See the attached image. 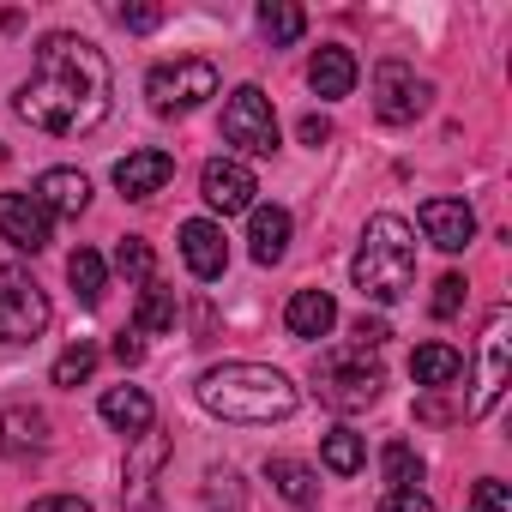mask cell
Returning a JSON list of instances; mask_svg holds the SVG:
<instances>
[{"label": "cell", "mask_w": 512, "mask_h": 512, "mask_svg": "<svg viewBox=\"0 0 512 512\" xmlns=\"http://www.w3.org/2000/svg\"><path fill=\"white\" fill-rule=\"evenodd\" d=\"M109 97H115V73L103 61V49L91 37H73V31H55L37 43V61H31V79L19 85L13 109L55 133V139H79L91 127L109 121Z\"/></svg>", "instance_id": "6da1fadb"}, {"label": "cell", "mask_w": 512, "mask_h": 512, "mask_svg": "<svg viewBox=\"0 0 512 512\" xmlns=\"http://www.w3.org/2000/svg\"><path fill=\"white\" fill-rule=\"evenodd\" d=\"M296 398V380L266 362H223L199 374V404L223 422H284Z\"/></svg>", "instance_id": "7a4b0ae2"}, {"label": "cell", "mask_w": 512, "mask_h": 512, "mask_svg": "<svg viewBox=\"0 0 512 512\" xmlns=\"http://www.w3.org/2000/svg\"><path fill=\"white\" fill-rule=\"evenodd\" d=\"M350 278H356V290H362L368 302H380V308H392V302L410 296V278H416V229H410L398 211L368 217Z\"/></svg>", "instance_id": "3957f363"}, {"label": "cell", "mask_w": 512, "mask_h": 512, "mask_svg": "<svg viewBox=\"0 0 512 512\" xmlns=\"http://www.w3.org/2000/svg\"><path fill=\"white\" fill-rule=\"evenodd\" d=\"M380 386H386L380 362H368V350H356V344L350 350H326L314 362V392L332 410H368L380 398Z\"/></svg>", "instance_id": "277c9868"}, {"label": "cell", "mask_w": 512, "mask_h": 512, "mask_svg": "<svg viewBox=\"0 0 512 512\" xmlns=\"http://www.w3.org/2000/svg\"><path fill=\"white\" fill-rule=\"evenodd\" d=\"M49 296L25 266H0V344H37L49 332Z\"/></svg>", "instance_id": "5b68a950"}, {"label": "cell", "mask_w": 512, "mask_h": 512, "mask_svg": "<svg viewBox=\"0 0 512 512\" xmlns=\"http://www.w3.org/2000/svg\"><path fill=\"white\" fill-rule=\"evenodd\" d=\"M223 139L241 157H272L278 151V115H272V97L260 85L229 91V103H223Z\"/></svg>", "instance_id": "8992f818"}, {"label": "cell", "mask_w": 512, "mask_h": 512, "mask_svg": "<svg viewBox=\"0 0 512 512\" xmlns=\"http://www.w3.org/2000/svg\"><path fill=\"white\" fill-rule=\"evenodd\" d=\"M145 97H151L157 115H187V109H199L205 97H217V67L199 61V55H187V61H163V67H151Z\"/></svg>", "instance_id": "52a82bcc"}, {"label": "cell", "mask_w": 512, "mask_h": 512, "mask_svg": "<svg viewBox=\"0 0 512 512\" xmlns=\"http://www.w3.org/2000/svg\"><path fill=\"white\" fill-rule=\"evenodd\" d=\"M506 326H512L506 302L488 308V326H482V374H476V392H470V404H464L470 422H482V416L500 404V392H506V374H512V338H506Z\"/></svg>", "instance_id": "ba28073f"}, {"label": "cell", "mask_w": 512, "mask_h": 512, "mask_svg": "<svg viewBox=\"0 0 512 512\" xmlns=\"http://www.w3.org/2000/svg\"><path fill=\"white\" fill-rule=\"evenodd\" d=\"M428 97H434V85L416 79V67H404V61H380L374 67V109H380V121L404 127V121H416L428 109Z\"/></svg>", "instance_id": "9c48e42d"}, {"label": "cell", "mask_w": 512, "mask_h": 512, "mask_svg": "<svg viewBox=\"0 0 512 512\" xmlns=\"http://www.w3.org/2000/svg\"><path fill=\"white\" fill-rule=\"evenodd\" d=\"M199 193H205L211 211L235 217V211H253V193H260V181H253V169H247L241 157H211V163L199 169Z\"/></svg>", "instance_id": "30bf717a"}, {"label": "cell", "mask_w": 512, "mask_h": 512, "mask_svg": "<svg viewBox=\"0 0 512 512\" xmlns=\"http://www.w3.org/2000/svg\"><path fill=\"white\" fill-rule=\"evenodd\" d=\"M0 235H7L19 253H43L55 241V217L31 193H0Z\"/></svg>", "instance_id": "8fae6325"}, {"label": "cell", "mask_w": 512, "mask_h": 512, "mask_svg": "<svg viewBox=\"0 0 512 512\" xmlns=\"http://www.w3.org/2000/svg\"><path fill=\"white\" fill-rule=\"evenodd\" d=\"M163 464H169V434H157V428L133 434V452H127V512H151V488H157Z\"/></svg>", "instance_id": "7c38bea8"}, {"label": "cell", "mask_w": 512, "mask_h": 512, "mask_svg": "<svg viewBox=\"0 0 512 512\" xmlns=\"http://www.w3.org/2000/svg\"><path fill=\"white\" fill-rule=\"evenodd\" d=\"M169 181H175V157L157 151V145L127 151V157L115 163V187H121V199H157Z\"/></svg>", "instance_id": "4fadbf2b"}, {"label": "cell", "mask_w": 512, "mask_h": 512, "mask_svg": "<svg viewBox=\"0 0 512 512\" xmlns=\"http://www.w3.org/2000/svg\"><path fill=\"white\" fill-rule=\"evenodd\" d=\"M422 235L440 247V253H464L476 241V211L464 199H422Z\"/></svg>", "instance_id": "5bb4252c"}, {"label": "cell", "mask_w": 512, "mask_h": 512, "mask_svg": "<svg viewBox=\"0 0 512 512\" xmlns=\"http://www.w3.org/2000/svg\"><path fill=\"white\" fill-rule=\"evenodd\" d=\"M181 260H187V272H193L199 284L223 278V266H229V241H223V229H217L211 217L181 223Z\"/></svg>", "instance_id": "9a60e30c"}, {"label": "cell", "mask_w": 512, "mask_h": 512, "mask_svg": "<svg viewBox=\"0 0 512 512\" xmlns=\"http://www.w3.org/2000/svg\"><path fill=\"white\" fill-rule=\"evenodd\" d=\"M31 199H37L49 217H79V211L91 205V181H85L79 169H43L37 187H31Z\"/></svg>", "instance_id": "2e32d148"}, {"label": "cell", "mask_w": 512, "mask_h": 512, "mask_svg": "<svg viewBox=\"0 0 512 512\" xmlns=\"http://www.w3.org/2000/svg\"><path fill=\"white\" fill-rule=\"evenodd\" d=\"M284 326H290V338L314 344V338H326V332L338 326V302H332L326 290H296L290 308H284Z\"/></svg>", "instance_id": "e0dca14e"}, {"label": "cell", "mask_w": 512, "mask_h": 512, "mask_svg": "<svg viewBox=\"0 0 512 512\" xmlns=\"http://www.w3.org/2000/svg\"><path fill=\"white\" fill-rule=\"evenodd\" d=\"M308 85H314V97H350L356 91V55L350 49H338V43H326V49H314V61H308Z\"/></svg>", "instance_id": "ac0fdd59"}, {"label": "cell", "mask_w": 512, "mask_h": 512, "mask_svg": "<svg viewBox=\"0 0 512 512\" xmlns=\"http://www.w3.org/2000/svg\"><path fill=\"white\" fill-rule=\"evenodd\" d=\"M410 380L422 386V392H446V386H458L464 380V356L452 350V344H416V356H410Z\"/></svg>", "instance_id": "d6986e66"}, {"label": "cell", "mask_w": 512, "mask_h": 512, "mask_svg": "<svg viewBox=\"0 0 512 512\" xmlns=\"http://www.w3.org/2000/svg\"><path fill=\"white\" fill-rule=\"evenodd\" d=\"M247 241H253V260H260V266H278L290 253V211L284 205H253Z\"/></svg>", "instance_id": "ffe728a7"}, {"label": "cell", "mask_w": 512, "mask_h": 512, "mask_svg": "<svg viewBox=\"0 0 512 512\" xmlns=\"http://www.w3.org/2000/svg\"><path fill=\"white\" fill-rule=\"evenodd\" d=\"M43 446H49V416L43 410H25V404L0 410V452H7V458L43 452Z\"/></svg>", "instance_id": "44dd1931"}, {"label": "cell", "mask_w": 512, "mask_h": 512, "mask_svg": "<svg viewBox=\"0 0 512 512\" xmlns=\"http://www.w3.org/2000/svg\"><path fill=\"white\" fill-rule=\"evenodd\" d=\"M97 410H103V422L121 428V434H145V428L157 422V410H151V398H145L139 386H109Z\"/></svg>", "instance_id": "7402d4cb"}, {"label": "cell", "mask_w": 512, "mask_h": 512, "mask_svg": "<svg viewBox=\"0 0 512 512\" xmlns=\"http://www.w3.org/2000/svg\"><path fill=\"white\" fill-rule=\"evenodd\" d=\"M266 482H272L290 506H302V512L320 506V476H314L302 458H266Z\"/></svg>", "instance_id": "603a6c76"}, {"label": "cell", "mask_w": 512, "mask_h": 512, "mask_svg": "<svg viewBox=\"0 0 512 512\" xmlns=\"http://www.w3.org/2000/svg\"><path fill=\"white\" fill-rule=\"evenodd\" d=\"M175 314H181V302H175V290L169 284H145V296H139V314H133V332L139 338H157V332H175Z\"/></svg>", "instance_id": "cb8c5ba5"}, {"label": "cell", "mask_w": 512, "mask_h": 512, "mask_svg": "<svg viewBox=\"0 0 512 512\" xmlns=\"http://www.w3.org/2000/svg\"><path fill=\"white\" fill-rule=\"evenodd\" d=\"M67 278H73V296H79L85 308H97V302H103V284H109L103 253H97V247H79L73 260H67Z\"/></svg>", "instance_id": "d4e9b609"}, {"label": "cell", "mask_w": 512, "mask_h": 512, "mask_svg": "<svg viewBox=\"0 0 512 512\" xmlns=\"http://www.w3.org/2000/svg\"><path fill=\"white\" fill-rule=\"evenodd\" d=\"M260 31L272 37V49H290V43H302L308 13H302V7H290V0H266V7H260Z\"/></svg>", "instance_id": "484cf974"}, {"label": "cell", "mask_w": 512, "mask_h": 512, "mask_svg": "<svg viewBox=\"0 0 512 512\" xmlns=\"http://www.w3.org/2000/svg\"><path fill=\"white\" fill-rule=\"evenodd\" d=\"M320 458H326V470H332V476H356L368 452H362V434L332 428V434H326V446H320Z\"/></svg>", "instance_id": "4316f807"}, {"label": "cell", "mask_w": 512, "mask_h": 512, "mask_svg": "<svg viewBox=\"0 0 512 512\" xmlns=\"http://www.w3.org/2000/svg\"><path fill=\"white\" fill-rule=\"evenodd\" d=\"M380 470H386V482H392V488H416V482H422V458H416V446H410V440H386Z\"/></svg>", "instance_id": "83f0119b"}, {"label": "cell", "mask_w": 512, "mask_h": 512, "mask_svg": "<svg viewBox=\"0 0 512 512\" xmlns=\"http://www.w3.org/2000/svg\"><path fill=\"white\" fill-rule=\"evenodd\" d=\"M205 512H241V476L229 464L205 470Z\"/></svg>", "instance_id": "f1b7e54d"}, {"label": "cell", "mask_w": 512, "mask_h": 512, "mask_svg": "<svg viewBox=\"0 0 512 512\" xmlns=\"http://www.w3.org/2000/svg\"><path fill=\"white\" fill-rule=\"evenodd\" d=\"M151 266H157V260H151V241H145V235H127V241L115 247V272H121L127 284H151Z\"/></svg>", "instance_id": "f546056e"}, {"label": "cell", "mask_w": 512, "mask_h": 512, "mask_svg": "<svg viewBox=\"0 0 512 512\" xmlns=\"http://www.w3.org/2000/svg\"><path fill=\"white\" fill-rule=\"evenodd\" d=\"M91 368H97V350L79 338V344H67V350L55 356V386H85V380H91Z\"/></svg>", "instance_id": "4dcf8cb0"}, {"label": "cell", "mask_w": 512, "mask_h": 512, "mask_svg": "<svg viewBox=\"0 0 512 512\" xmlns=\"http://www.w3.org/2000/svg\"><path fill=\"white\" fill-rule=\"evenodd\" d=\"M428 308H434V320H452V314L464 308V278H458V272H446V278L434 284V302H428Z\"/></svg>", "instance_id": "1f68e13d"}, {"label": "cell", "mask_w": 512, "mask_h": 512, "mask_svg": "<svg viewBox=\"0 0 512 512\" xmlns=\"http://www.w3.org/2000/svg\"><path fill=\"white\" fill-rule=\"evenodd\" d=\"M470 512H512V494H506V482L482 476V482H476V494H470Z\"/></svg>", "instance_id": "d6a6232c"}, {"label": "cell", "mask_w": 512, "mask_h": 512, "mask_svg": "<svg viewBox=\"0 0 512 512\" xmlns=\"http://www.w3.org/2000/svg\"><path fill=\"white\" fill-rule=\"evenodd\" d=\"M380 512H434V500H428L422 488H386Z\"/></svg>", "instance_id": "836d02e7"}, {"label": "cell", "mask_w": 512, "mask_h": 512, "mask_svg": "<svg viewBox=\"0 0 512 512\" xmlns=\"http://www.w3.org/2000/svg\"><path fill=\"white\" fill-rule=\"evenodd\" d=\"M386 338H392V332H386L380 314H362V320H356V350H380Z\"/></svg>", "instance_id": "e575fe53"}, {"label": "cell", "mask_w": 512, "mask_h": 512, "mask_svg": "<svg viewBox=\"0 0 512 512\" xmlns=\"http://www.w3.org/2000/svg\"><path fill=\"white\" fill-rule=\"evenodd\" d=\"M109 350H115V362H121V368H133V362H145V338H139V332H121V338H115Z\"/></svg>", "instance_id": "d590c367"}, {"label": "cell", "mask_w": 512, "mask_h": 512, "mask_svg": "<svg viewBox=\"0 0 512 512\" xmlns=\"http://www.w3.org/2000/svg\"><path fill=\"white\" fill-rule=\"evenodd\" d=\"M121 25H127V31H157L163 13H157V7H121Z\"/></svg>", "instance_id": "8d00e7d4"}, {"label": "cell", "mask_w": 512, "mask_h": 512, "mask_svg": "<svg viewBox=\"0 0 512 512\" xmlns=\"http://www.w3.org/2000/svg\"><path fill=\"white\" fill-rule=\"evenodd\" d=\"M31 512H91V500H79V494H49V500H31Z\"/></svg>", "instance_id": "74e56055"}, {"label": "cell", "mask_w": 512, "mask_h": 512, "mask_svg": "<svg viewBox=\"0 0 512 512\" xmlns=\"http://www.w3.org/2000/svg\"><path fill=\"white\" fill-rule=\"evenodd\" d=\"M326 139H332V121H326V115H302V145H314V151H320Z\"/></svg>", "instance_id": "f35d334b"}]
</instances>
